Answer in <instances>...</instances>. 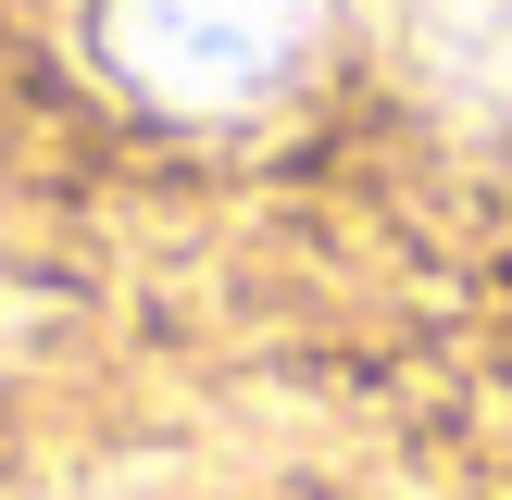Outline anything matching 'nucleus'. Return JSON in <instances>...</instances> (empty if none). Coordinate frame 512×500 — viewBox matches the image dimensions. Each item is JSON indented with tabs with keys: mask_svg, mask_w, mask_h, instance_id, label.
Here are the masks:
<instances>
[{
	"mask_svg": "<svg viewBox=\"0 0 512 500\" xmlns=\"http://www.w3.org/2000/svg\"><path fill=\"white\" fill-rule=\"evenodd\" d=\"M338 0H88V50L150 113H250L313 63Z\"/></svg>",
	"mask_w": 512,
	"mask_h": 500,
	"instance_id": "1",
	"label": "nucleus"
},
{
	"mask_svg": "<svg viewBox=\"0 0 512 500\" xmlns=\"http://www.w3.org/2000/svg\"><path fill=\"white\" fill-rule=\"evenodd\" d=\"M400 75L450 138H512V0H413Z\"/></svg>",
	"mask_w": 512,
	"mask_h": 500,
	"instance_id": "2",
	"label": "nucleus"
}]
</instances>
